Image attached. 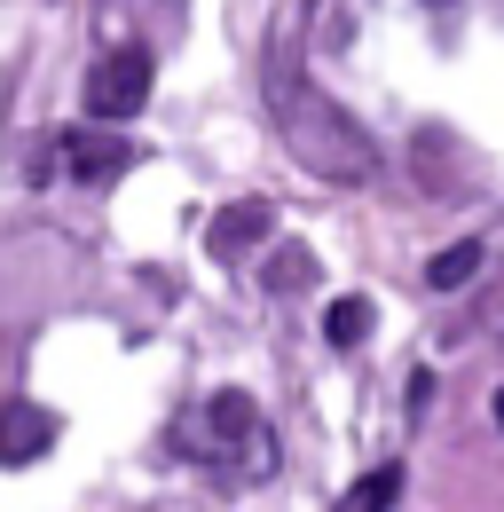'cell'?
<instances>
[{
  "label": "cell",
  "mask_w": 504,
  "mask_h": 512,
  "mask_svg": "<svg viewBox=\"0 0 504 512\" xmlns=\"http://www.w3.org/2000/svg\"><path fill=\"white\" fill-rule=\"evenodd\" d=\"M260 229H268V205H229V213L213 221V253H221V260H229V253H245Z\"/></svg>",
  "instance_id": "obj_7"
},
{
  "label": "cell",
  "mask_w": 504,
  "mask_h": 512,
  "mask_svg": "<svg viewBox=\"0 0 504 512\" xmlns=\"http://www.w3.org/2000/svg\"><path fill=\"white\" fill-rule=\"evenodd\" d=\"M174 449L229 473V465H268V426H260V402L252 394H213L174 418Z\"/></svg>",
  "instance_id": "obj_2"
},
{
  "label": "cell",
  "mask_w": 504,
  "mask_h": 512,
  "mask_svg": "<svg viewBox=\"0 0 504 512\" xmlns=\"http://www.w3.org/2000/svg\"><path fill=\"white\" fill-rule=\"evenodd\" d=\"M497 426H504V386H497Z\"/></svg>",
  "instance_id": "obj_10"
},
{
  "label": "cell",
  "mask_w": 504,
  "mask_h": 512,
  "mask_svg": "<svg viewBox=\"0 0 504 512\" xmlns=\"http://www.w3.org/2000/svg\"><path fill=\"white\" fill-rule=\"evenodd\" d=\"M394 497H402V465H371V473L339 497V512H386Z\"/></svg>",
  "instance_id": "obj_6"
},
{
  "label": "cell",
  "mask_w": 504,
  "mask_h": 512,
  "mask_svg": "<svg viewBox=\"0 0 504 512\" xmlns=\"http://www.w3.org/2000/svg\"><path fill=\"white\" fill-rule=\"evenodd\" d=\"M371 323H378L371 300H331V308H323V331H331V347H363V339H371Z\"/></svg>",
  "instance_id": "obj_8"
},
{
  "label": "cell",
  "mask_w": 504,
  "mask_h": 512,
  "mask_svg": "<svg viewBox=\"0 0 504 512\" xmlns=\"http://www.w3.org/2000/svg\"><path fill=\"white\" fill-rule=\"evenodd\" d=\"M56 158H63L71 182H119L126 166H134V150H126L119 134H103V127H63L56 134Z\"/></svg>",
  "instance_id": "obj_4"
},
{
  "label": "cell",
  "mask_w": 504,
  "mask_h": 512,
  "mask_svg": "<svg viewBox=\"0 0 504 512\" xmlns=\"http://www.w3.org/2000/svg\"><path fill=\"white\" fill-rule=\"evenodd\" d=\"M268 111H276L284 142L308 158L323 182H371V142L300 79V48L292 40H276V56H268Z\"/></svg>",
  "instance_id": "obj_1"
},
{
  "label": "cell",
  "mask_w": 504,
  "mask_h": 512,
  "mask_svg": "<svg viewBox=\"0 0 504 512\" xmlns=\"http://www.w3.org/2000/svg\"><path fill=\"white\" fill-rule=\"evenodd\" d=\"M465 276H481V245L465 237V245H449V253H434V268H426V284L434 292H465Z\"/></svg>",
  "instance_id": "obj_9"
},
{
  "label": "cell",
  "mask_w": 504,
  "mask_h": 512,
  "mask_svg": "<svg viewBox=\"0 0 504 512\" xmlns=\"http://www.w3.org/2000/svg\"><path fill=\"white\" fill-rule=\"evenodd\" d=\"M48 442H56V418L40 402H0V465H32Z\"/></svg>",
  "instance_id": "obj_5"
},
{
  "label": "cell",
  "mask_w": 504,
  "mask_h": 512,
  "mask_svg": "<svg viewBox=\"0 0 504 512\" xmlns=\"http://www.w3.org/2000/svg\"><path fill=\"white\" fill-rule=\"evenodd\" d=\"M434 8H449V0H434Z\"/></svg>",
  "instance_id": "obj_11"
},
{
  "label": "cell",
  "mask_w": 504,
  "mask_h": 512,
  "mask_svg": "<svg viewBox=\"0 0 504 512\" xmlns=\"http://www.w3.org/2000/svg\"><path fill=\"white\" fill-rule=\"evenodd\" d=\"M142 103H150V56H142V48H111L103 64L87 71V119H95V127H119Z\"/></svg>",
  "instance_id": "obj_3"
}]
</instances>
